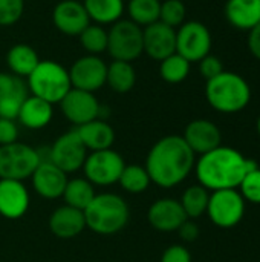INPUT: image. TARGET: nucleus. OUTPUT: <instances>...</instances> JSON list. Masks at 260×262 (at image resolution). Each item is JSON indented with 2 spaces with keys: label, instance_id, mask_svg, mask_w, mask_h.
<instances>
[{
  "label": "nucleus",
  "instance_id": "f257e3e1",
  "mask_svg": "<svg viewBox=\"0 0 260 262\" xmlns=\"http://www.w3.org/2000/svg\"><path fill=\"white\" fill-rule=\"evenodd\" d=\"M150 181L159 187H175L182 183L195 167V154L182 137L169 135L158 140L146 160Z\"/></svg>",
  "mask_w": 260,
  "mask_h": 262
},
{
  "label": "nucleus",
  "instance_id": "f03ea898",
  "mask_svg": "<svg viewBox=\"0 0 260 262\" xmlns=\"http://www.w3.org/2000/svg\"><path fill=\"white\" fill-rule=\"evenodd\" d=\"M196 166V177L207 190L238 189L244 177L257 167L256 161L245 158L233 147L219 146L201 155Z\"/></svg>",
  "mask_w": 260,
  "mask_h": 262
},
{
  "label": "nucleus",
  "instance_id": "7ed1b4c3",
  "mask_svg": "<svg viewBox=\"0 0 260 262\" xmlns=\"http://www.w3.org/2000/svg\"><path fill=\"white\" fill-rule=\"evenodd\" d=\"M205 97L213 109L222 114L244 111L251 100V88L244 77L224 71L205 84Z\"/></svg>",
  "mask_w": 260,
  "mask_h": 262
},
{
  "label": "nucleus",
  "instance_id": "20e7f679",
  "mask_svg": "<svg viewBox=\"0 0 260 262\" xmlns=\"http://www.w3.org/2000/svg\"><path fill=\"white\" fill-rule=\"evenodd\" d=\"M86 227L100 235H113L121 232L129 223V206L116 193L95 195L90 204L83 210Z\"/></svg>",
  "mask_w": 260,
  "mask_h": 262
},
{
  "label": "nucleus",
  "instance_id": "39448f33",
  "mask_svg": "<svg viewBox=\"0 0 260 262\" xmlns=\"http://www.w3.org/2000/svg\"><path fill=\"white\" fill-rule=\"evenodd\" d=\"M26 80L29 92L51 104L60 103L72 89L69 71L52 60H40Z\"/></svg>",
  "mask_w": 260,
  "mask_h": 262
},
{
  "label": "nucleus",
  "instance_id": "423d86ee",
  "mask_svg": "<svg viewBox=\"0 0 260 262\" xmlns=\"http://www.w3.org/2000/svg\"><path fill=\"white\" fill-rule=\"evenodd\" d=\"M40 154L25 143L0 146V180L23 181L31 178L40 164Z\"/></svg>",
  "mask_w": 260,
  "mask_h": 262
},
{
  "label": "nucleus",
  "instance_id": "0eeeda50",
  "mask_svg": "<svg viewBox=\"0 0 260 262\" xmlns=\"http://www.w3.org/2000/svg\"><path fill=\"white\" fill-rule=\"evenodd\" d=\"M107 52L113 60L132 63L143 54V28L121 18L107 31Z\"/></svg>",
  "mask_w": 260,
  "mask_h": 262
},
{
  "label": "nucleus",
  "instance_id": "6e6552de",
  "mask_svg": "<svg viewBox=\"0 0 260 262\" xmlns=\"http://www.w3.org/2000/svg\"><path fill=\"white\" fill-rule=\"evenodd\" d=\"M207 213L215 226L221 229H231L244 218L245 200L236 189L215 190L210 195Z\"/></svg>",
  "mask_w": 260,
  "mask_h": 262
},
{
  "label": "nucleus",
  "instance_id": "1a4fd4ad",
  "mask_svg": "<svg viewBox=\"0 0 260 262\" xmlns=\"http://www.w3.org/2000/svg\"><path fill=\"white\" fill-rule=\"evenodd\" d=\"M124 166L126 163L118 152L112 149H104L90 152L86 157L83 170L89 183L97 186H110L118 183Z\"/></svg>",
  "mask_w": 260,
  "mask_h": 262
},
{
  "label": "nucleus",
  "instance_id": "9d476101",
  "mask_svg": "<svg viewBox=\"0 0 260 262\" xmlns=\"http://www.w3.org/2000/svg\"><path fill=\"white\" fill-rule=\"evenodd\" d=\"M211 49L208 28L196 20L184 21L176 31V52L190 63L201 61Z\"/></svg>",
  "mask_w": 260,
  "mask_h": 262
},
{
  "label": "nucleus",
  "instance_id": "9b49d317",
  "mask_svg": "<svg viewBox=\"0 0 260 262\" xmlns=\"http://www.w3.org/2000/svg\"><path fill=\"white\" fill-rule=\"evenodd\" d=\"M86 157L87 149L75 129L58 137L49 150V161L60 167L64 173H70L81 169L86 161Z\"/></svg>",
  "mask_w": 260,
  "mask_h": 262
},
{
  "label": "nucleus",
  "instance_id": "f8f14e48",
  "mask_svg": "<svg viewBox=\"0 0 260 262\" xmlns=\"http://www.w3.org/2000/svg\"><path fill=\"white\" fill-rule=\"evenodd\" d=\"M107 64L98 55H84L75 60L69 69L70 84L75 89L95 92L106 84Z\"/></svg>",
  "mask_w": 260,
  "mask_h": 262
},
{
  "label": "nucleus",
  "instance_id": "ddd939ff",
  "mask_svg": "<svg viewBox=\"0 0 260 262\" xmlns=\"http://www.w3.org/2000/svg\"><path fill=\"white\" fill-rule=\"evenodd\" d=\"M63 115L77 127L86 124L92 120H97L101 111V106L93 95V92L81 91L72 88L64 98L60 101Z\"/></svg>",
  "mask_w": 260,
  "mask_h": 262
},
{
  "label": "nucleus",
  "instance_id": "4468645a",
  "mask_svg": "<svg viewBox=\"0 0 260 262\" xmlns=\"http://www.w3.org/2000/svg\"><path fill=\"white\" fill-rule=\"evenodd\" d=\"M143 52L156 61H162L176 52V29L155 21L143 29Z\"/></svg>",
  "mask_w": 260,
  "mask_h": 262
},
{
  "label": "nucleus",
  "instance_id": "2eb2a0df",
  "mask_svg": "<svg viewBox=\"0 0 260 262\" xmlns=\"http://www.w3.org/2000/svg\"><path fill=\"white\" fill-rule=\"evenodd\" d=\"M52 20L55 28L69 37L80 35L90 25L84 5L75 0H61L57 3L52 11Z\"/></svg>",
  "mask_w": 260,
  "mask_h": 262
},
{
  "label": "nucleus",
  "instance_id": "dca6fc26",
  "mask_svg": "<svg viewBox=\"0 0 260 262\" xmlns=\"http://www.w3.org/2000/svg\"><path fill=\"white\" fill-rule=\"evenodd\" d=\"M29 97L28 84L14 74H0V118L17 120L23 101Z\"/></svg>",
  "mask_w": 260,
  "mask_h": 262
},
{
  "label": "nucleus",
  "instance_id": "f3484780",
  "mask_svg": "<svg viewBox=\"0 0 260 262\" xmlns=\"http://www.w3.org/2000/svg\"><path fill=\"white\" fill-rule=\"evenodd\" d=\"M67 173H64L60 167H57L54 163L40 161L34 173L31 175L32 187L34 190L46 198V200H57L63 196V192L67 184Z\"/></svg>",
  "mask_w": 260,
  "mask_h": 262
},
{
  "label": "nucleus",
  "instance_id": "a211bd4d",
  "mask_svg": "<svg viewBox=\"0 0 260 262\" xmlns=\"http://www.w3.org/2000/svg\"><path fill=\"white\" fill-rule=\"evenodd\" d=\"M182 138L195 155H204L219 147L222 141L219 127L210 120H193L187 124Z\"/></svg>",
  "mask_w": 260,
  "mask_h": 262
},
{
  "label": "nucleus",
  "instance_id": "6ab92c4d",
  "mask_svg": "<svg viewBox=\"0 0 260 262\" xmlns=\"http://www.w3.org/2000/svg\"><path fill=\"white\" fill-rule=\"evenodd\" d=\"M150 226L159 232H175L188 220L181 203L173 198H162L155 201L147 213Z\"/></svg>",
  "mask_w": 260,
  "mask_h": 262
},
{
  "label": "nucleus",
  "instance_id": "aec40b11",
  "mask_svg": "<svg viewBox=\"0 0 260 262\" xmlns=\"http://www.w3.org/2000/svg\"><path fill=\"white\" fill-rule=\"evenodd\" d=\"M29 207V192L23 181L0 180V215L6 220L21 218Z\"/></svg>",
  "mask_w": 260,
  "mask_h": 262
},
{
  "label": "nucleus",
  "instance_id": "412c9836",
  "mask_svg": "<svg viewBox=\"0 0 260 262\" xmlns=\"http://www.w3.org/2000/svg\"><path fill=\"white\" fill-rule=\"evenodd\" d=\"M86 229V220L83 210L70 207L67 204L55 209L49 218V230L60 239H70L78 236Z\"/></svg>",
  "mask_w": 260,
  "mask_h": 262
},
{
  "label": "nucleus",
  "instance_id": "4be33fe9",
  "mask_svg": "<svg viewBox=\"0 0 260 262\" xmlns=\"http://www.w3.org/2000/svg\"><path fill=\"white\" fill-rule=\"evenodd\" d=\"M75 130H77L78 137L81 138L83 144L86 146V149H89L92 152L110 149L115 141L113 127L109 123L98 120V118L78 126Z\"/></svg>",
  "mask_w": 260,
  "mask_h": 262
},
{
  "label": "nucleus",
  "instance_id": "5701e85b",
  "mask_svg": "<svg viewBox=\"0 0 260 262\" xmlns=\"http://www.w3.org/2000/svg\"><path fill=\"white\" fill-rule=\"evenodd\" d=\"M225 17L231 26L251 31L260 21V0H228Z\"/></svg>",
  "mask_w": 260,
  "mask_h": 262
},
{
  "label": "nucleus",
  "instance_id": "b1692460",
  "mask_svg": "<svg viewBox=\"0 0 260 262\" xmlns=\"http://www.w3.org/2000/svg\"><path fill=\"white\" fill-rule=\"evenodd\" d=\"M52 115H54V111H52V104L38 98V97H34V95H29L20 111H18V115H17V120L28 129H43L44 126H48L52 120Z\"/></svg>",
  "mask_w": 260,
  "mask_h": 262
},
{
  "label": "nucleus",
  "instance_id": "393cba45",
  "mask_svg": "<svg viewBox=\"0 0 260 262\" xmlns=\"http://www.w3.org/2000/svg\"><path fill=\"white\" fill-rule=\"evenodd\" d=\"M38 63H40L38 54L32 46L26 43H17L11 46L6 54V64L11 74L20 78H28Z\"/></svg>",
  "mask_w": 260,
  "mask_h": 262
},
{
  "label": "nucleus",
  "instance_id": "a878e982",
  "mask_svg": "<svg viewBox=\"0 0 260 262\" xmlns=\"http://www.w3.org/2000/svg\"><path fill=\"white\" fill-rule=\"evenodd\" d=\"M84 9L97 25H113L124 14V0H84Z\"/></svg>",
  "mask_w": 260,
  "mask_h": 262
},
{
  "label": "nucleus",
  "instance_id": "bb28decb",
  "mask_svg": "<svg viewBox=\"0 0 260 262\" xmlns=\"http://www.w3.org/2000/svg\"><path fill=\"white\" fill-rule=\"evenodd\" d=\"M135 83H136V72L132 63L113 60L110 64H107L106 84H109L112 91L118 94H126L133 89Z\"/></svg>",
  "mask_w": 260,
  "mask_h": 262
},
{
  "label": "nucleus",
  "instance_id": "cd10ccee",
  "mask_svg": "<svg viewBox=\"0 0 260 262\" xmlns=\"http://www.w3.org/2000/svg\"><path fill=\"white\" fill-rule=\"evenodd\" d=\"M95 190H93V184L89 183L86 178H74V180H67L66 189L63 192V198L66 201L67 206L75 207L78 210H84L90 201L95 196Z\"/></svg>",
  "mask_w": 260,
  "mask_h": 262
},
{
  "label": "nucleus",
  "instance_id": "c85d7f7f",
  "mask_svg": "<svg viewBox=\"0 0 260 262\" xmlns=\"http://www.w3.org/2000/svg\"><path fill=\"white\" fill-rule=\"evenodd\" d=\"M208 200H210V193L208 190L201 186V184H196V186H190L184 193H182V198H181V206L187 215V218L190 220H195V218H199L202 216L204 213H207V207H208Z\"/></svg>",
  "mask_w": 260,
  "mask_h": 262
},
{
  "label": "nucleus",
  "instance_id": "c756f323",
  "mask_svg": "<svg viewBox=\"0 0 260 262\" xmlns=\"http://www.w3.org/2000/svg\"><path fill=\"white\" fill-rule=\"evenodd\" d=\"M161 2L159 0H129L127 12L129 20L136 23L141 28H146L159 20Z\"/></svg>",
  "mask_w": 260,
  "mask_h": 262
},
{
  "label": "nucleus",
  "instance_id": "7c9ffc66",
  "mask_svg": "<svg viewBox=\"0 0 260 262\" xmlns=\"http://www.w3.org/2000/svg\"><path fill=\"white\" fill-rule=\"evenodd\" d=\"M159 75L164 81L176 84L184 81L190 74V61H187L178 52L169 55L162 61H159Z\"/></svg>",
  "mask_w": 260,
  "mask_h": 262
},
{
  "label": "nucleus",
  "instance_id": "2f4dec72",
  "mask_svg": "<svg viewBox=\"0 0 260 262\" xmlns=\"http://www.w3.org/2000/svg\"><path fill=\"white\" fill-rule=\"evenodd\" d=\"M118 183L129 193H143L144 190H147L152 181L146 167L138 166V164H129V166H124Z\"/></svg>",
  "mask_w": 260,
  "mask_h": 262
},
{
  "label": "nucleus",
  "instance_id": "473e14b6",
  "mask_svg": "<svg viewBox=\"0 0 260 262\" xmlns=\"http://www.w3.org/2000/svg\"><path fill=\"white\" fill-rule=\"evenodd\" d=\"M78 37L83 49L89 55H98L107 51V31L101 25L90 23Z\"/></svg>",
  "mask_w": 260,
  "mask_h": 262
},
{
  "label": "nucleus",
  "instance_id": "72a5a7b5",
  "mask_svg": "<svg viewBox=\"0 0 260 262\" xmlns=\"http://www.w3.org/2000/svg\"><path fill=\"white\" fill-rule=\"evenodd\" d=\"M185 15L187 9L181 0H166L161 3L159 21H162L164 25L176 29L185 21Z\"/></svg>",
  "mask_w": 260,
  "mask_h": 262
},
{
  "label": "nucleus",
  "instance_id": "f704fd0d",
  "mask_svg": "<svg viewBox=\"0 0 260 262\" xmlns=\"http://www.w3.org/2000/svg\"><path fill=\"white\" fill-rule=\"evenodd\" d=\"M25 11V0H0V28L15 25Z\"/></svg>",
  "mask_w": 260,
  "mask_h": 262
},
{
  "label": "nucleus",
  "instance_id": "c9c22d12",
  "mask_svg": "<svg viewBox=\"0 0 260 262\" xmlns=\"http://www.w3.org/2000/svg\"><path fill=\"white\" fill-rule=\"evenodd\" d=\"M241 195L245 201L253 204H260V169L248 172L241 183Z\"/></svg>",
  "mask_w": 260,
  "mask_h": 262
},
{
  "label": "nucleus",
  "instance_id": "e433bc0d",
  "mask_svg": "<svg viewBox=\"0 0 260 262\" xmlns=\"http://www.w3.org/2000/svg\"><path fill=\"white\" fill-rule=\"evenodd\" d=\"M199 63V72H201V75L208 81V80H211V78H215V77H218L219 74H222L225 69H224V64H222V61L216 57V55H211V54H208V55H205L201 61H198Z\"/></svg>",
  "mask_w": 260,
  "mask_h": 262
},
{
  "label": "nucleus",
  "instance_id": "4c0bfd02",
  "mask_svg": "<svg viewBox=\"0 0 260 262\" xmlns=\"http://www.w3.org/2000/svg\"><path fill=\"white\" fill-rule=\"evenodd\" d=\"M18 138V127L14 120L0 118V146L15 143Z\"/></svg>",
  "mask_w": 260,
  "mask_h": 262
},
{
  "label": "nucleus",
  "instance_id": "58836bf2",
  "mask_svg": "<svg viewBox=\"0 0 260 262\" xmlns=\"http://www.w3.org/2000/svg\"><path fill=\"white\" fill-rule=\"evenodd\" d=\"M161 262H192V255L184 246H170L161 256Z\"/></svg>",
  "mask_w": 260,
  "mask_h": 262
},
{
  "label": "nucleus",
  "instance_id": "ea45409f",
  "mask_svg": "<svg viewBox=\"0 0 260 262\" xmlns=\"http://www.w3.org/2000/svg\"><path fill=\"white\" fill-rule=\"evenodd\" d=\"M248 49L260 61V21L251 31H248Z\"/></svg>",
  "mask_w": 260,
  "mask_h": 262
},
{
  "label": "nucleus",
  "instance_id": "a19ab883",
  "mask_svg": "<svg viewBox=\"0 0 260 262\" xmlns=\"http://www.w3.org/2000/svg\"><path fill=\"white\" fill-rule=\"evenodd\" d=\"M178 232H179L181 238H182L184 241H187V243H193V241H196V238L199 236V229H198V226H196L195 223L188 221V220L179 227Z\"/></svg>",
  "mask_w": 260,
  "mask_h": 262
},
{
  "label": "nucleus",
  "instance_id": "79ce46f5",
  "mask_svg": "<svg viewBox=\"0 0 260 262\" xmlns=\"http://www.w3.org/2000/svg\"><path fill=\"white\" fill-rule=\"evenodd\" d=\"M257 132H259V135H260V115H259V118H257Z\"/></svg>",
  "mask_w": 260,
  "mask_h": 262
}]
</instances>
